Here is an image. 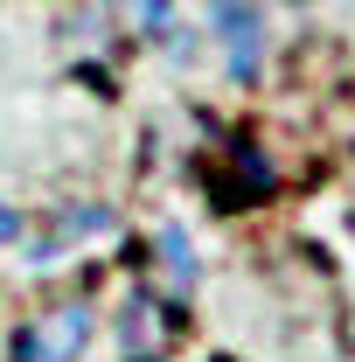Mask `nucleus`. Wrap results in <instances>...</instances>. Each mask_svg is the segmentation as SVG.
<instances>
[{
  "instance_id": "nucleus-4",
  "label": "nucleus",
  "mask_w": 355,
  "mask_h": 362,
  "mask_svg": "<svg viewBox=\"0 0 355 362\" xmlns=\"http://www.w3.org/2000/svg\"><path fill=\"white\" fill-rule=\"evenodd\" d=\"M14 237H21V216H14V209L0 202V244H14Z\"/></svg>"
},
{
  "instance_id": "nucleus-1",
  "label": "nucleus",
  "mask_w": 355,
  "mask_h": 362,
  "mask_svg": "<svg viewBox=\"0 0 355 362\" xmlns=\"http://www.w3.org/2000/svg\"><path fill=\"white\" fill-rule=\"evenodd\" d=\"M84 341H91V307H49L21 341H14V362H77L84 356Z\"/></svg>"
},
{
  "instance_id": "nucleus-2",
  "label": "nucleus",
  "mask_w": 355,
  "mask_h": 362,
  "mask_svg": "<svg viewBox=\"0 0 355 362\" xmlns=\"http://www.w3.org/2000/svg\"><path fill=\"white\" fill-rule=\"evenodd\" d=\"M168 341H175V320L139 293L133 307H126V356H133V362H161V356H168Z\"/></svg>"
},
{
  "instance_id": "nucleus-3",
  "label": "nucleus",
  "mask_w": 355,
  "mask_h": 362,
  "mask_svg": "<svg viewBox=\"0 0 355 362\" xmlns=\"http://www.w3.org/2000/svg\"><path fill=\"white\" fill-rule=\"evenodd\" d=\"M216 21H223V35H230V77H251L258 70V14L244 0H223Z\"/></svg>"
}]
</instances>
